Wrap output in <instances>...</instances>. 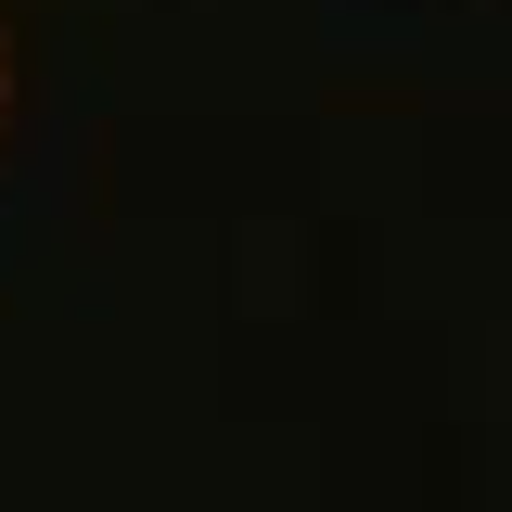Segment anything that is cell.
<instances>
[{"label":"cell","mask_w":512,"mask_h":512,"mask_svg":"<svg viewBox=\"0 0 512 512\" xmlns=\"http://www.w3.org/2000/svg\"><path fill=\"white\" fill-rule=\"evenodd\" d=\"M0 103H13V52H0Z\"/></svg>","instance_id":"cell-1"}]
</instances>
